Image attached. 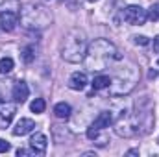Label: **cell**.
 I'll return each mask as SVG.
<instances>
[{
  "label": "cell",
  "instance_id": "7402d4cb",
  "mask_svg": "<svg viewBox=\"0 0 159 157\" xmlns=\"http://www.w3.org/2000/svg\"><path fill=\"white\" fill-rule=\"evenodd\" d=\"M11 146H9V142H6L4 139H0V154H4V152H7Z\"/></svg>",
  "mask_w": 159,
  "mask_h": 157
},
{
  "label": "cell",
  "instance_id": "e0dca14e",
  "mask_svg": "<svg viewBox=\"0 0 159 157\" xmlns=\"http://www.w3.org/2000/svg\"><path fill=\"white\" fill-rule=\"evenodd\" d=\"M13 67H15V63H13L11 57H2L0 59V74H9L13 70Z\"/></svg>",
  "mask_w": 159,
  "mask_h": 157
},
{
  "label": "cell",
  "instance_id": "d6986e66",
  "mask_svg": "<svg viewBox=\"0 0 159 157\" xmlns=\"http://www.w3.org/2000/svg\"><path fill=\"white\" fill-rule=\"evenodd\" d=\"M22 59H24V63L35 61V48L34 46H24L22 48Z\"/></svg>",
  "mask_w": 159,
  "mask_h": 157
},
{
  "label": "cell",
  "instance_id": "484cf974",
  "mask_svg": "<svg viewBox=\"0 0 159 157\" xmlns=\"http://www.w3.org/2000/svg\"><path fill=\"white\" fill-rule=\"evenodd\" d=\"M128 155H139V150H129Z\"/></svg>",
  "mask_w": 159,
  "mask_h": 157
},
{
  "label": "cell",
  "instance_id": "603a6c76",
  "mask_svg": "<svg viewBox=\"0 0 159 157\" xmlns=\"http://www.w3.org/2000/svg\"><path fill=\"white\" fill-rule=\"evenodd\" d=\"M17 155L20 157V155H34V152L32 150H24V148H19L17 150Z\"/></svg>",
  "mask_w": 159,
  "mask_h": 157
},
{
  "label": "cell",
  "instance_id": "d4e9b609",
  "mask_svg": "<svg viewBox=\"0 0 159 157\" xmlns=\"http://www.w3.org/2000/svg\"><path fill=\"white\" fill-rule=\"evenodd\" d=\"M154 50H156V52H159V37H156V39H154Z\"/></svg>",
  "mask_w": 159,
  "mask_h": 157
},
{
  "label": "cell",
  "instance_id": "ba28073f",
  "mask_svg": "<svg viewBox=\"0 0 159 157\" xmlns=\"http://www.w3.org/2000/svg\"><path fill=\"white\" fill-rule=\"evenodd\" d=\"M19 24V11H11V9H4L0 13V28L4 32H13Z\"/></svg>",
  "mask_w": 159,
  "mask_h": 157
},
{
  "label": "cell",
  "instance_id": "ac0fdd59",
  "mask_svg": "<svg viewBox=\"0 0 159 157\" xmlns=\"http://www.w3.org/2000/svg\"><path fill=\"white\" fill-rule=\"evenodd\" d=\"M30 109H32L35 115H41V113H44V109H46V102H44L43 98H35V100L30 104Z\"/></svg>",
  "mask_w": 159,
  "mask_h": 157
},
{
  "label": "cell",
  "instance_id": "8992f818",
  "mask_svg": "<svg viewBox=\"0 0 159 157\" xmlns=\"http://www.w3.org/2000/svg\"><path fill=\"white\" fill-rule=\"evenodd\" d=\"M148 19V11L143 9L141 6H128L124 9V20L131 26H141Z\"/></svg>",
  "mask_w": 159,
  "mask_h": 157
},
{
  "label": "cell",
  "instance_id": "6da1fadb",
  "mask_svg": "<svg viewBox=\"0 0 159 157\" xmlns=\"http://www.w3.org/2000/svg\"><path fill=\"white\" fill-rule=\"evenodd\" d=\"M122 56L117 50V46L113 43L106 39H96L89 48H87V56H85V63H87V69L91 70H102L107 67L109 61H120Z\"/></svg>",
  "mask_w": 159,
  "mask_h": 157
},
{
  "label": "cell",
  "instance_id": "cb8c5ba5",
  "mask_svg": "<svg viewBox=\"0 0 159 157\" xmlns=\"http://www.w3.org/2000/svg\"><path fill=\"white\" fill-rule=\"evenodd\" d=\"M17 0H0V7H6V4H15Z\"/></svg>",
  "mask_w": 159,
  "mask_h": 157
},
{
  "label": "cell",
  "instance_id": "7a4b0ae2",
  "mask_svg": "<svg viewBox=\"0 0 159 157\" xmlns=\"http://www.w3.org/2000/svg\"><path fill=\"white\" fill-rule=\"evenodd\" d=\"M141 78V72L139 69L133 65V63H128L126 67H122L117 70V74L111 78L109 83V92L113 96H124L128 92H131L137 85V81Z\"/></svg>",
  "mask_w": 159,
  "mask_h": 157
},
{
  "label": "cell",
  "instance_id": "7c38bea8",
  "mask_svg": "<svg viewBox=\"0 0 159 157\" xmlns=\"http://www.w3.org/2000/svg\"><path fill=\"white\" fill-rule=\"evenodd\" d=\"M34 128H35V122H34L32 118H20V120L15 124V128H13V135H15V137L28 135L30 131H34Z\"/></svg>",
  "mask_w": 159,
  "mask_h": 157
},
{
  "label": "cell",
  "instance_id": "4fadbf2b",
  "mask_svg": "<svg viewBox=\"0 0 159 157\" xmlns=\"http://www.w3.org/2000/svg\"><path fill=\"white\" fill-rule=\"evenodd\" d=\"M28 96H30L28 85H26L24 81H17L15 87H13V100H15L17 104H24V102L28 100Z\"/></svg>",
  "mask_w": 159,
  "mask_h": 157
},
{
  "label": "cell",
  "instance_id": "52a82bcc",
  "mask_svg": "<svg viewBox=\"0 0 159 157\" xmlns=\"http://www.w3.org/2000/svg\"><path fill=\"white\" fill-rule=\"evenodd\" d=\"M115 131L120 137H133V135H137V129H135L131 115H122L117 120V124H115Z\"/></svg>",
  "mask_w": 159,
  "mask_h": 157
},
{
  "label": "cell",
  "instance_id": "4316f807",
  "mask_svg": "<svg viewBox=\"0 0 159 157\" xmlns=\"http://www.w3.org/2000/svg\"><path fill=\"white\" fill-rule=\"evenodd\" d=\"M89 2H96V0H89Z\"/></svg>",
  "mask_w": 159,
  "mask_h": 157
},
{
  "label": "cell",
  "instance_id": "9c48e42d",
  "mask_svg": "<svg viewBox=\"0 0 159 157\" xmlns=\"http://www.w3.org/2000/svg\"><path fill=\"white\" fill-rule=\"evenodd\" d=\"M15 113H17V104H9V102L0 104V129L9 128L11 120L15 118Z\"/></svg>",
  "mask_w": 159,
  "mask_h": 157
},
{
  "label": "cell",
  "instance_id": "30bf717a",
  "mask_svg": "<svg viewBox=\"0 0 159 157\" xmlns=\"http://www.w3.org/2000/svg\"><path fill=\"white\" fill-rule=\"evenodd\" d=\"M30 148H32V152H34L35 155H43V154L46 152V148H48V139H46V135L35 133V135L30 139Z\"/></svg>",
  "mask_w": 159,
  "mask_h": 157
},
{
  "label": "cell",
  "instance_id": "44dd1931",
  "mask_svg": "<svg viewBox=\"0 0 159 157\" xmlns=\"http://www.w3.org/2000/svg\"><path fill=\"white\" fill-rule=\"evenodd\" d=\"M133 41H135V44H141V46H146L150 43L148 37H144V35H137V37H133Z\"/></svg>",
  "mask_w": 159,
  "mask_h": 157
},
{
  "label": "cell",
  "instance_id": "5b68a950",
  "mask_svg": "<svg viewBox=\"0 0 159 157\" xmlns=\"http://www.w3.org/2000/svg\"><path fill=\"white\" fill-rule=\"evenodd\" d=\"M131 118H133V124H135V129L139 135H146L152 131V128H154V107L146 96L135 104V113H131Z\"/></svg>",
  "mask_w": 159,
  "mask_h": 157
},
{
  "label": "cell",
  "instance_id": "5bb4252c",
  "mask_svg": "<svg viewBox=\"0 0 159 157\" xmlns=\"http://www.w3.org/2000/svg\"><path fill=\"white\" fill-rule=\"evenodd\" d=\"M113 124V113L111 111H102L98 117L94 118V122L91 124L94 129H106Z\"/></svg>",
  "mask_w": 159,
  "mask_h": 157
},
{
  "label": "cell",
  "instance_id": "9a60e30c",
  "mask_svg": "<svg viewBox=\"0 0 159 157\" xmlns=\"http://www.w3.org/2000/svg\"><path fill=\"white\" fill-rule=\"evenodd\" d=\"M70 113H72V107L69 104H65V102H59V104L54 105V115H56V118L67 120V118L70 117Z\"/></svg>",
  "mask_w": 159,
  "mask_h": 157
},
{
  "label": "cell",
  "instance_id": "83f0119b",
  "mask_svg": "<svg viewBox=\"0 0 159 157\" xmlns=\"http://www.w3.org/2000/svg\"><path fill=\"white\" fill-rule=\"evenodd\" d=\"M157 65H159V57H157Z\"/></svg>",
  "mask_w": 159,
  "mask_h": 157
},
{
  "label": "cell",
  "instance_id": "277c9868",
  "mask_svg": "<svg viewBox=\"0 0 159 157\" xmlns=\"http://www.w3.org/2000/svg\"><path fill=\"white\" fill-rule=\"evenodd\" d=\"M52 22V15L46 7L28 4L20 9V24L28 30H44Z\"/></svg>",
  "mask_w": 159,
  "mask_h": 157
},
{
  "label": "cell",
  "instance_id": "2e32d148",
  "mask_svg": "<svg viewBox=\"0 0 159 157\" xmlns=\"http://www.w3.org/2000/svg\"><path fill=\"white\" fill-rule=\"evenodd\" d=\"M109 83H111V78L109 76H106V74H100V76H94L93 79V89L94 91H102V89H106V87H109Z\"/></svg>",
  "mask_w": 159,
  "mask_h": 157
},
{
  "label": "cell",
  "instance_id": "3957f363",
  "mask_svg": "<svg viewBox=\"0 0 159 157\" xmlns=\"http://www.w3.org/2000/svg\"><path fill=\"white\" fill-rule=\"evenodd\" d=\"M61 56L65 61L69 63H81L87 56V39H85V34L74 28L67 34L65 43H63V48H61Z\"/></svg>",
  "mask_w": 159,
  "mask_h": 157
},
{
  "label": "cell",
  "instance_id": "8fae6325",
  "mask_svg": "<svg viewBox=\"0 0 159 157\" xmlns=\"http://www.w3.org/2000/svg\"><path fill=\"white\" fill-rule=\"evenodd\" d=\"M67 85H69V89H72V91H83L85 89V85H87V74L85 72H72L70 74V78L67 81Z\"/></svg>",
  "mask_w": 159,
  "mask_h": 157
},
{
  "label": "cell",
  "instance_id": "ffe728a7",
  "mask_svg": "<svg viewBox=\"0 0 159 157\" xmlns=\"http://www.w3.org/2000/svg\"><path fill=\"white\" fill-rule=\"evenodd\" d=\"M148 19L150 20H159V6H152L150 7V11H148Z\"/></svg>",
  "mask_w": 159,
  "mask_h": 157
}]
</instances>
